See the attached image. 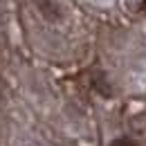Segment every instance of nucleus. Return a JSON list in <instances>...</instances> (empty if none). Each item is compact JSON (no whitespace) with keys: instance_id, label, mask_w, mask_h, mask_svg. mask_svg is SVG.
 <instances>
[{"instance_id":"obj_2","label":"nucleus","mask_w":146,"mask_h":146,"mask_svg":"<svg viewBox=\"0 0 146 146\" xmlns=\"http://www.w3.org/2000/svg\"><path fill=\"white\" fill-rule=\"evenodd\" d=\"M2 101H5V97H2V90H0V106H2Z\"/></svg>"},{"instance_id":"obj_1","label":"nucleus","mask_w":146,"mask_h":146,"mask_svg":"<svg viewBox=\"0 0 146 146\" xmlns=\"http://www.w3.org/2000/svg\"><path fill=\"white\" fill-rule=\"evenodd\" d=\"M108 146H142L137 139H133V137H126V135H121V137H115Z\"/></svg>"}]
</instances>
